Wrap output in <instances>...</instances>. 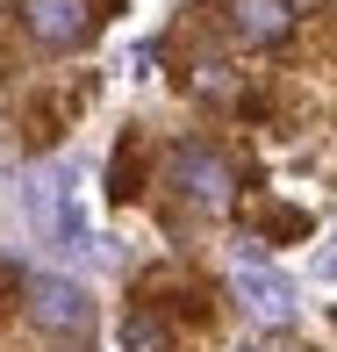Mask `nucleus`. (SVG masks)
<instances>
[{
  "label": "nucleus",
  "instance_id": "f257e3e1",
  "mask_svg": "<svg viewBox=\"0 0 337 352\" xmlns=\"http://www.w3.org/2000/svg\"><path fill=\"white\" fill-rule=\"evenodd\" d=\"M29 223H36L43 237H51V252H65V259H93L108 266L115 259V237L93 230V209H86V173L72 166V158H58V166L29 173Z\"/></svg>",
  "mask_w": 337,
  "mask_h": 352
},
{
  "label": "nucleus",
  "instance_id": "f03ea898",
  "mask_svg": "<svg viewBox=\"0 0 337 352\" xmlns=\"http://www.w3.org/2000/svg\"><path fill=\"white\" fill-rule=\"evenodd\" d=\"M230 287H237V302H244L259 324H287L294 316V280L280 274V266H266L259 252H237V266H230Z\"/></svg>",
  "mask_w": 337,
  "mask_h": 352
},
{
  "label": "nucleus",
  "instance_id": "7ed1b4c3",
  "mask_svg": "<svg viewBox=\"0 0 337 352\" xmlns=\"http://www.w3.org/2000/svg\"><path fill=\"white\" fill-rule=\"evenodd\" d=\"M165 173H172V187H180L194 209H222V201H230V166H222V151H208V144H180Z\"/></svg>",
  "mask_w": 337,
  "mask_h": 352
},
{
  "label": "nucleus",
  "instance_id": "20e7f679",
  "mask_svg": "<svg viewBox=\"0 0 337 352\" xmlns=\"http://www.w3.org/2000/svg\"><path fill=\"white\" fill-rule=\"evenodd\" d=\"M29 316H36L43 331H86L93 302H86V287L65 280V274H36L29 280Z\"/></svg>",
  "mask_w": 337,
  "mask_h": 352
},
{
  "label": "nucleus",
  "instance_id": "39448f33",
  "mask_svg": "<svg viewBox=\"0 0 337 352\" xmlns=\"http://www.w3.org/2000/svg\"><path fill=\"white\" fill-rule=\"evenodd\" d=\"M22 14H29V36L51 43V51H72V43H86V29H93L86 0H29Z\"/></svg>",
  "mask_w": 337,
  "mask_h": 352
},
{
  "label": "nucleus",
  "instance_id": "423d86ee",
  "mask_svg": "<svg viewBox=\"0 0 337 352\" xmlns=\"http://www.w3.org/2000/svg\"><path fill=\"white\" fill-rule=\"evenodd\" d=\"M287 22H294L287 0H230V29H237L244 43H280Z\"/></svg>",
  "mask_w": 337,
  "mask_h": 352
},
{
  "label": "nucleus",
  "instance_id": "0eeeda50",
  "mask_svg": "<svg viewBox=\"0 0 337 352\" xmlns=\"http://www.w3.org/2000/svg\"><path fill=\"white\" fill-rule=\"evenodd\" d=\"M122 345L130 352H165V324H158V316H130V324H122Z\"/></svg>",
  "mask_w": 337,
  "mask_h": 352
},
{
  "label": "nucleus",
  "instance_id": "6e6552de",
  "mask_svg": "<svg viewBox=\"0 0 337 352\" xmlns=\"http://www.w3.org/2000/svg\"><path fill=\"white\" fill-rule=\"evenodd\" d=\"M316 274H323V280H337V237H330L323 252H316Z\"/></svg>",
  "mask_w": 337,
  "mask_h": 352
}]
</instances>
